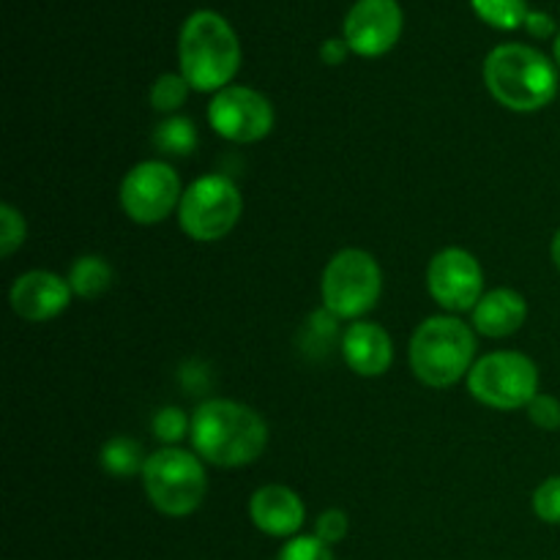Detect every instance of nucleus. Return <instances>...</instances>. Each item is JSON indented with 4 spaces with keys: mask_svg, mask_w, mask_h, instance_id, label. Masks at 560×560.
<instances>
[{
    "mask_svg": "<svg viewBox=\"0 0 560 560\" xmlns=\"http://www.w3.org/2000/svg\"><path fill=\"white\" fill-rule=\"evenodd\" d=\"M189 438L202 463L244 468L266 452L268 424L249 405L235 399H206L191 413Z\"/></svg>",
    "mask_w": 560,
    "mask_h": 560,
    "instance_id": "1",
    "label": "nucleus"
},
{
    "mask_svg": "<svg viewBox=\"0 0 560 560\" xmlns=\"http://www.w3.org/2000/svg\"><path fill=\"white\" fill-rule=\"evenodd\" d=\"M485 82L512 113H539L558 96V69L528 44H501L485 60Z\"/></svg>",
    "mask_w": 560,
    "mask_h": 560,
    "instance_id": "2",
    "label": "nucleus"
},
{
    "mask_svg": "<svg viewBox=\"0 0 560 560\" xmlns=\"http://www.w3.org/2000/svg\"><path fill=\"white\" fill-rule=\"evenodd\" d=\"M178 60L180 74L195 91L219 93L238 74V36L217 11H195L180 27Z\"/></svg>",
    "mask_w": 560,
    "mask_h": 560,
    "instance_id": "3",
    "label": "nucleus"
},
{
    "mask_svg": "<svg viewBox=\"0 0 560 560\" xmlns=\"http://www.w3.org/2000/svg\"><path fill=\"white\" fill-rule=\"evenodd\" d=\"M408 361L430 388H452L476 364V331L454 315L427 317L410 337Z\"/></svg>",
    "mask_w": 560,
    "mask_h": 560,
    "instance_id": "4",
    "label": "nucleus"
},
{
    "mask_svg": "<svg viewBox=\"0 0 560 560\" xmlns=\"http://www.w3.org/2000/svg\"><path fill=\"white\" fill-rule=\"evenodd\" d=\"M140 479L151 506L167 517H189L200 509L208 490L202 459L178 446H164L148 454Z\"/></svg>",
    "mask_w": 560,
    "mask_h": 560,
    "instance_id": "5",
    "label": "nucleus"
},
{
    "mask_svg": "<svg viewBox=\"0 0 560 560\" xmlns=\"http://www.w3.org/2000/svg\"><path fill=\"white\" fill-rule=\"evenodd\" d=\"M383 293V271L364 249H342L328 260L320 279L323 310L337 320H359L375 310Z\"/></svg>",
    "mask_w": 560,
    "mask_h": 560,
    "instance_id": "6",
    "label": "nucleus"
},
{
    "mask_svg": "<svg viewBox=\"0 0 560 560\" xmlns=\"http://www.w3.org/2000/svg\"><path fill=\"white\" fill-rule=\"evenodd\" d=\"M241 213H244V197L235 180L211 173L186 186L178 206V222L191 241L213 244L233 233L235 224L241 222Z\"/></svg>",
    "mask_w": 560,
    "mask_h": 560,
    "instance_id": "7",
    "label": "nucleus"
},
{
    "mask_svg": "<svg viewBox=\"0 0 560 560\" xmlns=\"http://www.w3.org/2000/svg\"><path fill=\"white\" fill-rule=\"evenodd\" d=\"M468 392L476 402L492 410L528 408L539 394V370L517 350H495L476 359L468 372Z\"/></svg>",
    "mask_w": 560,
    "mask_h": 560,
    "instance_id": "8",
    "label": "nucleus"
},
{
    "mask_svg": "<svg viewBox=\"0 0 560 560\" xmlns=\"http://www.w3.org/2000/svg\"><path fill=\"white\" fill-rule=\"evenodd\" d=\"M178 173L173 164L162 159H148V162L135 164L120 180V208L126 217L137 224H159L173 211H178L180 197H184Z\"/></svg>",
    "mask_w": 560,
    "mask_h": 560,
    "instance_id": "9",
    "label": "nucleus"
},
{
    "mask_svg": "<svg viewBox=\"0 0 560 560\" xmlns=\"http://www.w3.org/2000/svg\"><path fill=\"white\" fill-rule=\"evenodd\" d=\"M273 120H277V115H273L271 102L255 88L228 85L213 93L211 104H208L211 129L228 142H238V145L266 140L273 129Z\"/></svg>",
    "mask_w": 560,
    "mask_h": 560,
    "instance_id": "10",
    "label": "nucleus"
},
{
    "mask_svg": "<svg viewBox=\"0 0 560 560\" xmlns=\"http://www.w3.org/2000/svg\"><path fill=\"white\" fill-rule=\"evenodd\" d=\"M427 290L446 312H474L485 295L481 262L468 249L446 246L430 260Z\"/></svg>",
    "mask_w": 560,
    "mask_h": 560,
    "instance_id": "11",
    "label": "nucleus"
},
{
    "mask_svg": "<svg viewBox=\"0 0 560 560\" xmlns=\"http://www.w3.org/2000/svg\"><path fill=\"white\" fill-rule=\"evenodd\" d=\"M402 33V9L397 0H359L345 16V42L361 58H381Z\"/></svg>",
    "mask_w": 560,
    "mask_h": 560,
    "instance_id": "12",
    "label": "nucleus"
},
{
    "mask_svg": "<svg viewBox=\"0 0 560 560\" xmlns=\"http://www.w3.org/2000/svg\"><path fill=\"white\" fill-rule=\"evenodd\" d=\"M71 288L69 279L58 277L52 271H27L22 277L14 279L11 284V310L27 323H47L55 320L58 315H63L71 304Z\"/></svg>",
    "mask_w": 560,
    "mask_h": 560,
    "instance_id": "13",
    "label": "nucleus"
},
{
    "mask_svg": "<svg viewBox=\"0 0 560 560\" xmlns=\"http://www.w3.org/2000/svg\"><path fill=\"white\" fill-rule=\"evenodd\" d=\"M342 359L355 375L381 377L386 375L394 361V342L388 331L377 323L355 320L339 337Z\"/></svg>",
    "mask_w": 560,
    "mask_h": 560,
    "instance_id": "14",
    "label": "nucleus"
},
{
    "mask_svg": "<svg viewBox=\"0 0 560 560\" xmlns=\"http://www.w3.org/2000/svg\"><path fill=\"white\" fill-rule=\"evenodd\" d=\"M249 517L257 530L277 539H290L304 525V501L284 485H266L249 501Z\"/></svg>",
    "mask_w": 560,
    "mask_h": 560,
    "instance_id": "15",
    "label": "nucleus"
},
{
    "mask_svg": "<svg viewBox=\"0 0 560 560\" xmlns=\"http://www.w3.org/2000/svg\"><path fill=\"white\" fill-rule=\"evenodd\" d=\"M470 317H474V331L481 334V337H512L528 320V301L517 290L495 288L481 295V301L474 306Z\"/></svg>",
    "mask_w": 560,
    "mask_h": 560,
    "instance_id": "16",
    "label": "nucleus"
},
{
    "mask_svg": "<svg viewBox=\"0 0 560 560\" xmlns=\"http://www.w3.org/2000/svg\"><path fill=\"white\" fill-rule=\"evenodd\" d=\"M113 266L98 255H82L69 268V288L80 299H98L113 288Z\"/></svg>",
    "mask_w": 560,
    "mask_h": 560,
    "instance_id": "17",
    "label": "nucleus"
},
{
    "mask_svg": "<svg viewBox=\"0 0 560 560\" xmlns=\"http://www.w3.org/2000/svg\"><path fill=\"white\" fill-rule=\"evenodd\" d=\"M98 463H102L104 474L115 476V479H131V476L137 474L142 476V468H145L148 463V454L142 452V446L135 441V438L115 435L102 446Z\"/></svg>",
    "mask_w": 560,
    "mask_h": 560,
    "instance_id": "18",
    "label": "nucleus"
},
{
    "mask_svg": "<svg viewBox=\"0 0 560 560\" xmlns=\"http://www.w3.org/2000/svg\"><path fill=\"white\" fill-rule=\"evenodd\" d=\"M153 145L164 156H189L197 148V126L186 115H170L153 129Z\"/></svg>",
    "mask_w": 560,
    "mask_h": 560,
    "instance_id": "19",
    "label": "nucleus"
},
{
    "mask_svg": "<svg viewBox=\"0 0 560 560\" xmlns=\"http://www.w3.org/2000/svg\"><path fill=\"white\" fill-rule=\"evenodd\" d=\"M476 16L498 31H517L525 25L530 9L525 0H470Z\"/></svg>",
    "mask_w": 560,
    "mask_h": 560,
    "instance_id": "20",
    "label": "nucleus"
},
{
    "mask_svg": "<svg viewBox=\"0 0 560 560\" xmlns=\"http://www.w3.org/2000/svg\"><path fill=\"white\" fill-rule=\"evenodd\" d=\"M189 91L191 85L186 82L184 74H173V71H167V74L153 80L151 107L156 109V113H164L167 118L170 115H178V109L184 107L186 98H189Z\"/></svg>",
    "mask_w": 560,
    "mask_h": 560,
    "instance_id": "21",
    "label": "nucleus"
},
{
    "mask_svg": "<svg viewBox=\"0 0 560 560\" xmlns=\"http://www.w3.org/2000/svg\"><path fill=\"white\" fill-rule=\"evenodd\" d=\"M153 435L164 443V446H178L186 435H191V419L175 405H167V408L156 410L151 421Z\"/></svg>",
    "mask_w": 560,
    "mask_h": 560,
    "instance_id": "22",
    "label": "nucleus"
},
{
    "mask_svg": "<svg viewBox=\"0 0 560 560\" xmlns=\"http://www.w3.org/2000/svg\"><path fill=\"white\" fill-rule=\"evenodd\" d=\"M25 217L14 206L3 202L0 206V255L11 257L22 244H25Z\"/></svg>",
    "mask_w": 560,
    "mask_h": 560,
    "instance_id": "23",
    "label": "nucleus"
},
{
    "mask_svg": "<svg viewBox=\"0 0 560 560\" xmlns=\"http://www.w3.org/2000/svg\"><path fill=\"white\" fill-rule=\"evenodd\" d=\"M534 512L541 523L560 525V476H550L536 487Z\"/></svg>",
    "mask_w": 560,
    "mask_h": 560,
    "instance_id": "24",
    "label": "nucleus"
},
{
    "mask_svg": "<svg viewBox=\"0 0 560 560\" xmlns=\"http://www.w3.org/2000/svg\"><path fill=\"white\" fill-rule=\"evenodd\" d=\"M277 560H334V556L331 547L317 539V536H293L279 550Z\"/></svg>",
    "mask_w": 560,
    "mask_h": 560,
    "instance_id": "25",
    "label": "nucleus"
},
{
    "mask_svg": "<svg viewBox=\"0 0 560 560\" xmlns=\"http://www.w3.org/2000/svg\"><path fill=\"white\" fill-rule=\"evenodd\" d=\"M528 419L534 421L539 430L545 432H556L560 430V399L552 397V394H536L534 399H530L528 408Z\"/></svg>",
    "mask_w": 560,
    "mask_h": 560,
    "instance_id": "26",
    "label": "nucleus"
},
{
    "mask_svg": "<svg viewBox=\"0 0 560 560\" xmlns=\"http://www.w3.org/2000/svg\"><path fill=\"white\" fill-rule=\"evenodd\" d=\"M348 530H350V520L342 509H328V512H323L315 523V536L320 541H326L328 547L339 545V541L348 536Z\"/></svg>",
    "mask_w": 560,
    "mask_h": 560,
    "instance_id": "27",
    "label": "nucleus"
},
{
    "mask_svg": "<svg viewBox=\"0 0 560 560\" xmlns=\"http://www.w3.org/2000/svg\"><path fill=\"white\" fill-rule=\"evenodd\" d=\"M525 27H528L530 36L547 38L556 33V20L550 14H545V11H530L528 20H525Z\"/></svg>",
    "mask_w": 560,
    "mask_h": 560,
    "instance_id": "28",
    "label": "nucleus"
},
{
    "mask_svg": "<svg viewBox=\"0 0 560 560\" xmlns=\"http://www.w3.org/2000/svg\"><path fill=\"white\" fill-rule=\"evenodd\" d=\"M348 52L350 47L345 38H328V42H323L320 47V60L326 66H339L345 58H348Z\"/></svg>",
    "mask_w": 560,
    "mask_h": 560,
    "instance_id": "29",
    "label": "nucleus"
},
{
    "mask_svg": "<svg viewBox=\"0 0 560 560\" xmlns=\"http://www.w3.org/2000/svg\"><path fill=\"white\" fill-rule=\"evenodd\" d=\"M550 255H552V262H556V266H558V271H560V228H558L556 238H552V246H550Z\"/></svg>",
    "mask_w": 560,
    "mask_h": 560,
    "instance_id": "30",
    "label": "nucleus"
},
{
    "mask_svg": "<svg viewBox=\"0 0 560 560\" xmlns=\"http://www.w3.org/2000/svg\"><path fill=\"white\" fill-rule=\"evenodd\" d=\"M552 55H556V63L560 66V31H558V36H556V44H552Z\"/></svg>",
    "mask_w": 560,
    "mask_h": 560,
    "instance_id": "31",
    "label": "nucleus"
}]
</instances>
